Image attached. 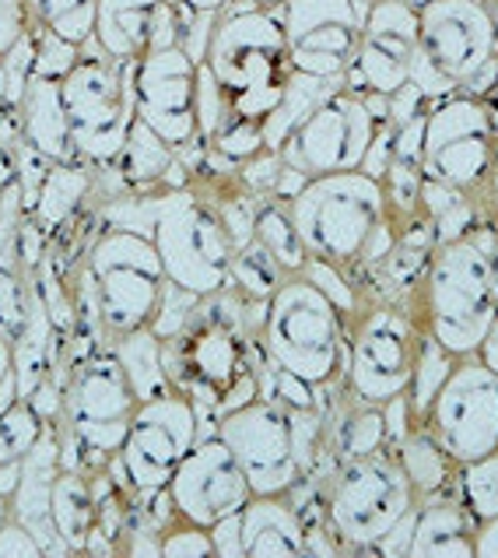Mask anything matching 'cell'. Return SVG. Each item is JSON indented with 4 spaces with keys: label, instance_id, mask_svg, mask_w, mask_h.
I'll return each instance as SVG.
<instances>
[{
    "label": "cell",
    "instance_id": "ffe728a7",
    "mask_svg": "<svg viewBox=\"0 0 498 558\" xmlns=\"http://www.w3.org/2000/svg\"><path fill=\"white\" fill-rule=\"evenodd\" d=\"M417 43V8L408 0H368L365 25L344 71V88L373 99H393L411 85Z\"/></svg>",
    "mask_w": 498,
    "mask_h": 558
},
{
    "label": "cell",
    "instance_id": "7402d4cb",
    "mask_svg": "<svg viewBox=\"0 0 498 558\" xmlns=\"http://www.w3.org/2000/svg\"><path fill=\"white\" fill-rule=\"evenodd\" d=\"M60 468H63L60 433H57V425H46L42 439L36 442V450H32L25 460L19 488H14V496L8 499V517L22 520L25 527L42 541L46 558L71 555L57 534V523H53V485H57Z\"/></svg>",
    "mask_w": 498,
    "mask_h": 558
},
{
    "label": "cell",
    "instance_id": "277c9868",
    "mask_svg": "<svg viewBox=\"0 0 498 558\" xmlns=\"http://www.w3.org/2000/svg\"><path fill=\"white\" fill-rule=\"evenodd\" d=\"M260 348L270 379L319 393L344 383L348 313L316 281L288 275L264 306Z\"/></svg>",
    "mask_w": 498,
    "mask_h": 558
},
{
    "label": "cell",
    "instance_id": "d4e9b609",
    "mask_svg": "<svg viewBox=\"0 0 498 558\" xmlns=\"http://www.w3.org/2000/svg\"><path fill=\"white\" fill-rule=\"evenodd\" d=\"M14 109H19V126H22L25 145H32L39 155H46L50 162H77L60 82L32 74Z\"/></svg>",
    "mask_w": 498,
    "mask_h": 558
},
{
    "label": "cell",
    "instance_id": "8fae6325",
    "mask_svg": "<svg viewBox=\"0 0 498 558\" xmlns=\"http://www.w3.org/2000/svg\"><path fill=\"white\" fill-rule=\"evenodd\" d=\"M417 496L393 446L337 460L324 492V531L341 551H376L400 520L411 517Z\"/></svg>",
    "mask_w": 498,
    "mask_h": 558
},
{
    "label": "cell",
    "instance_id": "3957f363",
    "mask_svg": "<svg viewBox=\"0 0 498 558\" xmlns=\"http://www.w3.org/2000/svg\"><path fill=\"white\" fill-rule=\"evenodd\" d=\"M204 68L211 71L229 117L264 126L295 82L278 8L232 0L215 22Z\"/></svg>",
    "mask_w": 498,
    "mask_h": 558
},
{
    "label": "cell",
    "instance_id": "ab89813d",
    "mask_svg": "<svg viewBox=\"0 0 498 558\" xmlns=\"http://www.w3.org/2000/svg\"><path fill=\"white\" fill-rule=\"evenodd\" d=\"M158 555L166 558H218L215 551V537L201 523H190L183 517L169 520L162 531H158Z\"/></svg>",
    "mask_w": 498,
    "mask_h": 558
},
{
    "label": "cell",
    "instance_id": "ee69618b",
    "mask_svg": "<svg viewBox=\"0 0 498 558\" xmlns=\"http://www.w3.org/2000/svg\"><path fill=\"white\" fill-rule=\"evenodd\" d=\"M180 14H221L232 0H172Z\"/></svg>",
    "mask_w": 498,
    "mask_h": 558
},
{
    "label": "cell",
    "instance_id": "60d3db41",
    "mask_svg": "<svg viewBox=\"0 0 498 558\" xmlns=\"http://www.w3.org/2000/svg\"><path fill=\"white\" fill-rule=\"evenodd\" d=\"M32 4L28 0H0V60L11 50H19V43L32 32Z\"/></svg>",
    "mask_w": 498,
    "mask_h": 558
},
{
    "label": "cell",
    "instance_id": "52a82bcc",
    "mask_svg": "<svg viewBox=\"0 0 498 558\" xmlns=\"http://www.w3.org/2000/svg\"><path fill=\"white\" fill-rule=\"evenodd\" d=\"M246 295H239L232 284L207 295L190 313L186 327L166 344V373L175 390L194 397L201 411H218L239 383L256 373L253 341L260 338L250 330Z\"/></svg>",
    "mask_w": 498,
    "mask_h": 558
},
{
    "label": "cell",
    "instance_id": "ba28073f",
    "mask_svg": "<svg viewBox=\"0 0 498 558\" xmlns=\"http://www.w3.org/2000/svg\"><path fill=\"white\" fill-rule=\"evenodd\" d=\"M215 433L239 460L253 496H292L324 453V414L278 397H253L218 414Z\"/></svg>",
    "mask_w": 498,
    "mask_h": 558
},
{
    "label": "cell",
    "instance_id": "6da1fadb",
    "mask_svg": "<svg viewBox=\"0 0 498 558\" xmlns=\"http://www.w3.org/2000/svg\"><path fill=\"white\" fill-rule=\"evenodd\" d=\"M102 221L151 235L166 278L175 289L207 299L229 284L235 239L224 229L218 204L201 186H151V194L131 190L106 204Z\"/></svg>",
    "mask_w": 498,
    "mask_h": 558
},
{
    "label": "cell",
    "instance_id": "484cf974",
    "mask_svg": "<svg viewBox=\"0 0 498 558\" xmlns=\"http://www.w3.org/2000/svg\"><path fill=\"white\" fill-rule=\"evenodd\" d=\"M162 0H99L95 43L112 60H141L151 46L155 14Z\"/></svg>",
    "mask_w": 498,
    "mask_h": 558
},
{
    "label": "cell",
    "instance_id": "d6a6232c",
    "mask_svg": "<svg viewBox=\"0 0 498 558\" xmlns=\"http://www.w3.org/2000/svg\"><path fill=\"white\" fill-rule=\"evenodd\" d=\"M324 439H330V446L337 450V460L373 453V450H379V446L390 442V433H387V408L365 404V401H359V397H351V404L344 411L333 414V425L330 428L324 422Z\"/></svg>",
    "mask_w": 498,
    "mask_h": 558
},
{
    "label": "cell",
    "instance_id": "bcb514c9",
    "mask_svg": "<svg viewBox=\"0 0 498 558\" xmlns=\"http://www.w3.org/2000/svg\"><path fill=\"white\" fill-rule=\"evenodd\" d=\"M488 257H491V278H495V292H498V221L488 232Z\"/></svg>",
    "mask_w": 498,
    "mask_h": 558
},
{
    "label": "cell",
    "instance_id": "c3c4849f",
    "mask_svg": "<svg viewBox=\"0 0 498 558\" xmlns=\"http://www.w3.org/2000/svg\"><path fill=\"white\" fill-rule=\"evenodd\" d=\"M485 99H488V106L495 109V117H498V74H495V88H491V92L485 95Z\"/></svg>",
    "mask_w": 498,
    "mask_h": 558
},
{
    "label": "cell",
    "instance_id": "ac0fdd59",
    "mask_svg": "<svg viewBox=\"0 0 498 558\" xmlns=\"http://www.w3.org/2000/svg\"><path fill=\"white\" fill-rule=\"evenodd\" d=\"M365 11L368 0H284L278 14L295 74L341 82L355 57Z\"/></svg>",
    "mask_w": 498,
    "mask_h": 558
},
{
    "label": "cell",
    "instance_id": "816d5d0a",
    "mask_svg": "<svg viewBox=\"0 0 498 558\" xmlns=\"http://www.w3.org/2000/svg\"><path fill=\"white\" fill-rule=\"evenodd\" d=\"M0 201H4V186H0Z\"/></svg>",
    "mask_w": 498,
    "mask_h": 558
},
{
    "label": "cell",
    "instance_id": "7c38bea8",
    "mask_svg": "<svg viewBox=\"0 0 498 558\" xmlns=\"http://www.w3.org/2000/svg\"><path fill=\"white\" fill-rule=\"evenodd\" d=\"M134 63L137 60L106 57L92 39L82 46V60L74 63V71L60 82L77 162H88L92 169L117 162L137 120Z\"/></svg>",
    "mask_w": 498,
    "mask_h": 558
},
{
    "label": "cell",
    "instance_id": "4316f807",
    "mask_svg": "<svg viewBox=\"0 0 498 558\" xmlns=\"http://www.w3.org/2000/svg\"><path fill=\"white\" fill-rule=\"evenodd\" d=\"M92 190H95V169L88 162H50L39 194L28 207V218L42 229L46 239H53L68 221L77 218V211L92 197Z\"/></svg>",
    "mask_w": 498,
    "mask_h": 558
},
{
    "label": "cell",
    "instance_id": "44dd1931",
    "mask_svg": "<svg viewBox=\"0 0 498 558\" xmlns=\"http://www.w3.org/2000/svg\"><path fill=\"white\" fill-rule=\"evenodd\" d=\"M166 492L175 513L190 523H201L207 531L215 523L235 517L253 496L243 468H239V460L218 433H204L194 442V450L175 468Z\"/></svg>",
    "mask_w": 498,
    "mask_h": 558
},
{
    "label": "cell",
    "instance_id": "d6986e66",
    "mask_svg": "<svg viewBox=\"0 0 498 558\" xmlns=\"http://www.w3.org/2000/svg\"><path fill=\"white\" fill-rule=\"evenodd\" d=\"M197 85H201V63L183 46L148 50L134 63L137 120L148 123L172 151L201 141Z\"/></svg>",
    "mask_w": 498,
    "mask_h": 558
},
{
    "label": "cell",
    "instance_id": "603a6c76",
    "mask_svg": "<svg viewBox=\"0 0 498 558\" xmlns=\"http://www.w3.org/2000/svg\"><path fill=\"white\" fill-rule=\"evenodd\" d=\"M243 558H302L309 555V527L288 496H250L239 509Z\"/></svg>",
    "mask_w": 498,
    "mask_h": 558
},
{
    "label": "cell",
    "instance_id": "30bf717a",
    "mask_svg": "<svg viewBox=\"0 0 498 558\" xmlns=\"http://www.w3.org/2000/svg\"><path fill=\"white\" fill-rule=\"evenodd\" d=\"M417 169H422V180L485 204L495 218L491 190L498 177V117L488 99L460 92L425 102Z\"/></svg>",
    "mask_w": 498,
    "mask_h": 558
},
{
    "label": "cell",
    "instance_id": "cb8c5ba5",
    "mask_svg": "<svg viewBox=\"0 0 498 558\" xmlns=\"http://www.w3.org/2000/svg\"><path fill=\"white\" fill-rule=\"evenodd\" d=\"M477 520L457 492L417 499L408 555L411 558H474Z\"/></svg>",
    "mask_w": 498,
    "mask_h": 558
},
{
    "label": "cell",
    "instance_id": "681fc988",
    "mask_svg": "<svg viewBox=\"0 0 498 558\" xmlns=\"http://www.w3.org/2000/svg\"><path fill=\"white\" fill-rule=\"evenodd\" d=\"M253 4H260V8H281L284 0H253Z\"/></svg>",
    "mask_w": 498,
    "mask_h": 558
},
{
    "label": "cell",
    "instance_id": "7a4b0ae2",
    "mask_svg": "<svg viewBox=\"0 0 498 558\" xmlns=\"http://www.w3.org/2000/svg\"><path fill=\"white\" fill-rule=\"evenodd\" d=\"M299 239L309 257L333 264L341 275L387 260L400 232L387 215L382 180L365 169L313 177L288 201Z\"/></svg>",
    "mask_w": 498,
    "mask_h": 558
},
{
    "label": "cell",
    "instance_id": "f1b7e54d",
    "mask_svg": "<svg viewBox=\"0 0 498 558\" xmlns=\"http://www.w3.org/2000/svg\"><path fill=\"white\" fill-rule=\"evenodd\" d=\"M53 523L60 541L71 555H85L88 537L95 531V492L92 471L85 468H60L53 485Z\"/></svg>",
    "mask_w": 498,
    "mask_h": 558
},
{
    "label": "cell",
    "instance_id": "e0dca14e",
    "mask_svg": "<svg viewBox=\"0 0 498 558\" xmlns=\"http://www.w3.org/2000/svg\"><path fill=\"white\" fill-rule=\"evenodd\" d=\"M204 414L207 411H201L194 397H186L183 390H169L141 401L117 457L126 485L141 492V496L166 488L175 468L183 464V457L201 439Z\"/></svg>",
    "mask_w": 498,
    "mask_h": 558
},
{
    "label": "cell",
    "instance_id": "74e56055",
    "mask_svg": "<svg viewBox=\"0 0 498 558\" xmlns=\"http://www.w3.org/2000/svg\"><path fill=\"white\" fill-rule=\"evenodd\" d=\"M32 302V270L22 267H0V333L4 338H19L25 327Z\"/></svg>",
    "mask_w": 498,
    "mask_h": 558
},
{
    "label": "cell",
    "instance_id": "9a60e30c",
    "mask_svg": "<svg viewBox=\"0 0 498 558\" xmlns=\"http://www.w3.org/2000/svg\"><path fill=\"white\" fill-rule=\"evenodd\" d=\"M425 330L417 313L397 302H379L355 327H348L344 390L365 404L387 408L411 390Z\"/></svg>",
    "mask_w": 498,
    "mask_h": 558
},
{
    "label": "cell",
    "instance_id": "b9f144b4",
    "mask_svg": "<svg viewBox=\"0 0 498 558\" xmlns=\"http://www.w3.org/2000/svg\"><path fill=\"white\" fill-rule=\"evenodd\" d=\"M0 558H46V548L22 520L4 517L0 520Z\"/></svg>",
    "mask_w": 498,
    "mask_h": 558
},
{
    "label": "cell",
    "instance_id": "836d02e7",
    "mask_svg": "<svg viewBox=\"0 0 498 558\" xmlns=\"http://www.w3.org/2000/svg\"><path fill=\"white\" fill-rule=\"evenodd\" d=\"M253 239L281 264L284 275H302L309 253H305L295 221H292V215H288V204L260 197L256 215H253Z\"/></svg>",
    "mask_w": 498,
    "mask_h": 558
},
{
    "label": "cell",
    "instance_id": "2e32d148",
    "mask_svg": "<svg viewBox=\"0 0 498 558\" xmlns=\"http://www.w3.org/2000/svg\"><path fill=\"white\" fill-rule=\"evenodd\" d=\"M417 422H425V428L453 457L457 468L495 453L498 450V369L481 359V352L457 359Z\"/></svg>",
    "mask_w": 498,
    "mask_h": 558
},
{
    "label": "cell",
    "instance_id": "5bb4252c",
    "mask_svg": "<svg viewBox=\"0 0 498 558\" xmlns=\"http://www.w3.org/2000/svg\"><path fill=\"white\" fill-rule=\"evenodd\" d=\"M387 120H390V99L359 95L344 88V82H337L295 123V131L284 137L278 155L284 166L299 169L305 180L362 169L368 151L376 145L379 126Z\"/></svg>",
    "mask_w": 498,
    "mask_h": 558
},
{
    "label": "cell",
    "instance_id": "7bdbcfd3",
    "mask_svg": "<svg viewBox=\"0 0 498 558\" xmlns=\"http://www.w3.org/2000/svg\"><path fill=\"white\" fill-rule=\"evenodd\" d=\"M474 558H498V513L477 523V545Z\"/></svg>",
    "mask_w": 498,
    "mask_h": 558
},
{
    "label": "cell",
    "instance_id": "e575fe53",
    "mask_svg": "<svg viewBox=\"0 0 498 558\" xmlns=\"http://www.w3.org/2000/svg\"><path fill=\"white\" fill-rule=\"evenodd\" d=\"M284 278L288 275L281 270V264L270 257V253L256 243V239H250L246 246L235 250L232 270H229V284L239 295H246L250 302H267L270 295L278 292V284Z\"/></svg>",
    "mask_w": 498,
    "mask_h": 558
},
{
    "label": "cell",
    "instance_id": "f546056e",
    "mask_svg": "<svg viewBox=\"0 0 498 558\" xmlns=\"http://www.w3.org/2000/svg\"><path fill=\"white\" fill-rule=\"evenodd\" d=\"M172 162H175V151L151 131L148 123L134 120L131 134H126V145L117 155V162L106 169L120 180L123 194H131V190H151L162 183Z\"/></svg>",
    "mask_w": 498,
    "mask_h": 558
},
{
    "label": "cell",
    "instance_id": "9c48e42d",
    "mask_svg": "<svg viewBox=\"0 0 498 558\" xmlns=\"http://www.w3.org/2000/svg\"><path fill=\"white\" fill-rule=\"evenodd\" d=\"M57 379L63 383V404L60 422L53 425L60 433L63 468H109V460L120 457L126 428L141 404L120 359L106 341L85 359L71 362Z\"/></svg>",
    "mask_w": 498,
    "mask_h": 558
},
{
    "label": "cell",
    "instance_id": "f6af8a7d",
    "mask_svg": "<svg viewBox=\"0 0 498 558\" xmlns=\"http://www.w3.org/2000/svg\"><path fill=\"white\" fill-rule=\"evenodd\" d=\"M14 376V344H11V338H4L0 333V387Z\"/></svg>",
    "mask_w": 498,
    "mask_h": 558
},
{
    "label": "cell",
    "instance_id": "8d00e7d4",
    "mask_svg": "<svg viewBox=\"0 0 498 558\" xmlns=\"http://www.w3.org/2000/svg\"><path fill=\"white\" fill-rule=\"evenodd\" d=\"M457 496L471 509L477 523L498 513V450L460 468Z\"/></svg>",
    "mask_w": 498,
    "mask_h": 558
},
{
    "label": "cell",
    "instance_id": "1f68e13d",
    "mask_svg": "<svg viewBox=\"0 0 498 558\" xmlns=\"http://www.w3.org/2000/svg\"><path fill=\"white\" fill-rule=\"evenodd\" d=\"M109 348H112V355L120 359L123 373L137 393V401H148V397L175 390L169 383V373H166V344L151 327L109 338Z\"/></svg>",
    "mask_w": 498,
    "mask_h": 558
},
{
    "label": "cell",
    "instance_id": "f35d334b",
    "mask_svg": "<svg viewBox=\"0 0 498 558\" xmlns=\"http://www.w3.org/2000/svg\"><path fill=\"white\" fill-rule=\"evenodd\" d=\"M32 39H36V57H32V74L39 77H53V82H63L74 63L82 60V46H74L68 39H60L57 32L32 25Z\"/></svg>",
    "mask_w": 498,
    "mask_h": 558
},
{
    "label": "cell",
    "instance_id": "4fadbf2b",
    "mask_svg": "<svg viewBox=\"0 0 498 558\" xmlns=\"http://www.w3.org/2000/svg\"><path fill=\"white\" fill-rule=\"evenodd\" d=\"M85 278L95 292L106 338L151 327L166 295V267L151 235L102 226L85 253Z\"/></svg>",
    "mask_w": 498,
    "mask_h": 558
},
{
    "label": "cell",
    "instance_id": "83f0119b",
    "mask_svg": "<svg viewBox=\"0 0 498 558\" xmlns=\"http://www.w3.org/2000/svg\"><path fill=\"white\" fill-rule=\"evenodd\" d=\"M393 453L400 460V468H404L417 499H432V496H442V492H457L460 468L453 464V457H449L439 446V439L428 433L425 422L411 418L408 433L393 442Z\"/></svg>",
    "mask_w": 498,
    "mask_h": 558
},
{
    "label": "cell",
    "instance_id": "8992f818",
    "mask_svg": "<svg viewBox=\"0 0 498 558\" xmlns=\"http://www.w3.org/2000/svg\"><path fill=\"white\" fill-rule=\"evenodd\" d=\"M498 74V0H425L417 8L411 85L425 102L485 95Z\"/></svg>",
    "mask_w": 498,
    "mask_h": 558
},
{
    "label": "cell",
    "instance_id": "4dcf8cb0",
    "mask_svg": "<svg viewBox=\"0 0 498 558\" xmlns=\"http://www.w3.org/2000/svg\"><path fill=\"white\" fill-rule=\"evenodd\" d=\"M46 425L50 422L25 397H19V401L0 414V502H8L14 496L25 460L42 439Z\"/></svg>",
    "mask_w": 498,
    "mask_h": 558
},
{
    "label": "cell",
    "instance_id": "7dc6e473",
    "mask_svg": "<svg viewBox=\"0 0 498 558\" xmlns=\"http://www.w3.org/2000/svg\"><path fill=\"white\" fill-rule=\"evenodd\" d=\"M8 106V71H4V60H0V109Z\"/></svg>",
    "mask_w": 498,
    "mask_h": 558
},
{
    "label": "cell",
    "instance_id": "f907efd6",
    "mask_svg": "<svg viewBox=\"0 0 498 558\" xmlns=\"http://www.w3.org/2000/svg\"><path fill=\"white\" fill-rule=\"evenodd\" d=\"M8 517V502H0V520H4Z\"/></svg>",
    "mask_w": 498,
    "mask_h": 558
},
{
    "label": "cell",
    "instance_id": "5b68a950",
    "mask_svg": "<svg viewBox=\"0 0 498 558\" xmlns=\"http://www.w3.org/2000/svg\"><path fill=\"white\" fill-rule=\"evenodd\" d=\"M488 232L436 243L417 281V324L446 355H477L498 324V292L491 278Z\"/></svg>",
    "mask_w": 498,
    "mask_h": 558
},
{
    "label": "cell",
    "instance_id": "d590c367",
    "mask_svg": "<svg viewBox=\"0 0 498 558\" xmlns=\"http://www.w3.org/2000/svg\"><path fill=\"white\" fill-rule=\"evenodd\" d=\"M32 22L57 32L60 39L85 46L95 39V8L99 0H28Z\"/></svg>",
    "mask_w": 498,
    "mask_h": 558
}]
</instances>
